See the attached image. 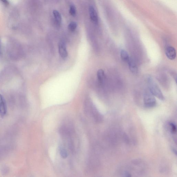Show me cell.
Segmentation results:
<instances>
[{"label": "cell", "mask_w": 177, "mask_h": 177, "mask_svg": "<svg viewBox=\"0 0 177 177\" xmlns=\"http://www.w3.org/2000/svg\"><path fill=\"white\" fill-rule=\"evenodd\" d=\"M84 111L85 114L92 118L95 122H99L102 120V116L90 101H87L85 103Z\"/></svg>", "instance_id": "1"}, {"label": "cell", "mask_w": 177, "mask_h": 177, "mask_svg": "<svg viewBox=\"0 0 177 177\" xmlns=\"http://www.w3.org/2000/svg\"><path fill=\"white\" fill-rule=\"evenodd\" d=\"M149 91L154 96L161 100H164L165 98L161 89L152 77H148V80Z\"/></svg>", "instance_id": "2"}, {"label": "cell", "mask_w": 177, "mask_h": 177, "mask_svg": "<svg viewBox=\"0 0 177 177\" xmlns=\"http://www.w3.org/2000/svg\"><path fill=\"white\" fill-rule=\"evenodd\" d=\"M144 100L145 106L148 108H153L156 105V99L150 91H147L144 93Z\"/></svg>", "instance_id": "3"}, {"label": "cell", "mask_w": 177, "mask_h": 177, "mask_svg": "<svg viewBox=\"0 0 177 177\" xmlns=\"http://www.w3.org/2000/svg\"><path fill=\"white\" fill-rule=\"evenodd\" d=\"M166 55L168 59L173 60L176 57V51L174 48L172 47H166L165 51Z\"/></svg>", "instance_id": "4"}, {"label": "cell", "mask_w": 177, "mask_h": 177, "mask_svg": "<svg viewBox=\"0 0 177 177\" xmlns=\"http://www.w3.org/2000/svg\"><path fill=\"white\" fill-rule=\"evenodd\" d=\"M59 51L61 57L63 59L66 58L67 56V53L66 45L63 41H61L59 43Z\"/></svg>", "instance_id": "5"}, {"label": "cell", "mask_w": 177, "mask_h": 177, "mask_svg": "<svg viewBox=\"0 0 177 177\" xmlns=\"http://www.w3.org/2000/svg\"><path fill=\"white\" fill-rule=\"evenodd\" d=\"M89 13L91 20L93 22L97 23L98 22V16L96 11L92 6H90L89 7Z\"/></svg>", "instance_id": "6"}, {"label": "cell", "mask_w": 177, "mask_h": 177, "mask_svg": "<svg viewBox=\"0 0 177 177\" xmlns=\"http://www.w3.org/2000/svg\"><path fill=\"white\" fill-rule=\"evenodd\" d=\"M7 112V108L5 101L2 96L0 94V115L3 117L5 116Z\"/></svg>", "instance_id": "7"}, {"label": "cell", "mask_w": 177, "mask_h": 177, "mask_svg": "<svg viewBox=\"0 0 177 177\" xmlns=\"http://www.w3.org/2000/svg\"><path fill=\"white\" fill-rule=\"evenodd\" d=\"M127 63H128L129 68H130V71L133 73H137L138 71V67H137L136 63L135 62L134 59L131 57H130V59Z\"/></svg>", "instance_id": "8"}, {"label": "cell", "mask_w": 177, "mask_h": 177, "mask_svg": "<svg viewBox=\"0 0 177 177\" xmlns=\"http://www.w3.org/2000/svg\"><path fill=\"white\" fill-rule=\"evenodd\" d=\"M120 57L122 60L125 62H128L130 57L127 51L124 49H122L120 52Z\"/></svg>", "instance_id": "9"}, {"label": "cell", "mask_w": 177, "mask_h": 177, "mask_svg": "<svg viewBox=\"0 0 177 177\" xmlns=\"http://www.w3.org/2000/svg\"><path fill=\"white\" fill-rule=\"evenodd\" d=\"M97 77L100 83H102L104 80L105 75L104 72L102 69H100L97 72Z\"/></svg>", "instance_id": "10"}, {"label": "cell", "mask_w": 177, "mask_h": 177, "mask_svg": "<svg viewBox=\"0 0 177 177\" xmlns=\"http://www.w3.org/2000/svg\"><path fill=\"white\" fill-rule=\"evenodd\" d=\"M53 14L54 16L56 21L59 24H60L62 21V17L60 13L58 11L54 10Z\"/></svg>", "instance_id": "11"}, {"label": "cell", "mask_w": 177, "mask_h": 177, "mask_svg": "<svg viewBox=\"0 0 177 177\" xmlns=\"http://www.w3.org/2000/svg\"><path fill=\"white\" fill-rule=\"evenodd\" d=\"M77 27V24L76 22L72 21L69 24L68 26V29L71 31H74L76 29Z\"/></svg>", "instance_id": "12"}, {"label": "cell", "mask_w": 177, "mask_h": 177, "mask_svg": "<svg viewBox=\"0 0 177 177\" xmlns=\"http://www.w3.org/2000/svg\"><path fill=\"white\" fill-rule=\"evenodd\" d=\"M61 156L63 158H66L67 156V151L65 149L63 148H61L59 150Z\"/></svg>", "instance_id": "13"}, {"label": "cell", "mask_w": 177, "mask_h": 177, "mask_svg": "<svg viewBox=\"0 0 177 177\" xmlns=\"http://www.w3.org/2000/svg\"><path fill=\"white\" fill-rule=\"evenodd\" d=\"M70 14L74 16L76 15V9L75 6L73 5H71L70 8L69 10Z\"/></svg>", "instance_id": "14"}, {"label": "cell", "mask_w": 177, "mask_h": 177, "mask_svg": "<svg viewBox=\"0 0 177 177\" xmlns=\"http://www.w3.org/2000/svg\"><path fill=\"white\" fill-rule=\"evenodd\" d=\"M171 132L173 134H175L176 132V125L174 123H171L170 124Z\"/></svg>", "instance_id": "15"}, {"label": "cell", "mask_w": 177, "mask_h": 177, "mask_svg": "<svg viewBox=\"0 0 177 177\" xmlns=\"http://www.w3.org/2000/svg\"><path fill=\"white\" fill-rule=\"evenodd\" d=\"M1 1L5 5H9V3L7 0H1Z\"/></svg>", "instance_id": "16"}]
</instances>
